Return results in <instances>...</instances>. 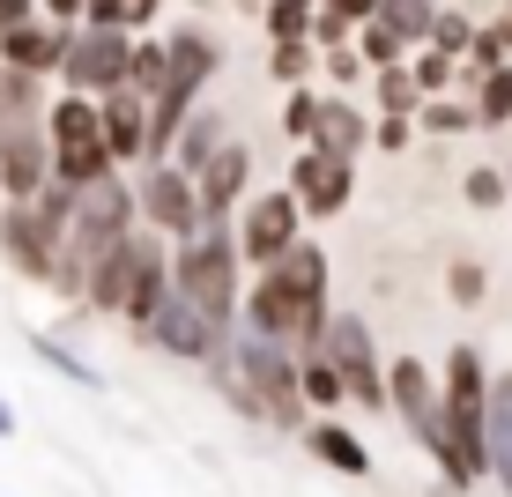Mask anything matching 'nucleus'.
<instances>
[{
    "label": "nucleus",
    "instance_id": "1",
    "mask_svg": "<svg viewBox=\"0 0 512 497\" xmlns=\"http://www.w3.org/2000/svg\"><path fill=\"white\" fill-rule=\"evenodd\" d=\"M327 245H305L297 238L290 253L275 260V268L253 275V290H245V327L260 334H282V342H297L305 357H320L327 349Z\"/></svg>",
    "mask_w": 512,
    "mask_h": 497
},
{
    "label": "nucleus",
    "instance_id": "2",
    "mask_svg": "<svg viewBox=\"0 0 512 497\" xmlns=\"http://www.w3.org/2000/svg\"><path fill=\"white\" fill-rule=\"evenodd\" d=\"M134 223H141V186L134 179H97V186H82V201H75V223H67V238H60V268H52V290L67 297V305H90V275H97V260L112 253L119 238H134Z\"/></svg>",
    "mask_w": 512,
    "mask_h": 497
},
{
    "label": "nucleus",
    "instance_id": "3",
    "mask_svg": "<svg viewBox=\"0 0 512 497\" xmlns=\"http://www.w3.org/2000/svg\"><path fill=\"white\" fill-rule=\"evenodd\" d=\"M171 275H179V290L216 319L223 334L245 319V245H238V216H216L201 223L193 238L171 245Z\"/></svg>",
    "mask_w": 512,
    "mask_h": 497
},
{
    "label": "nucleus",
    "instance_id": "4",
    "mask_svg": "<svg viewBox=\"0 0 512 497\" xmlns=\"http://www.w3.org/2000/svg\"><path fill=\"white\" fill-rule=\"evenodd\" d=\"M231 357H238V371H245V386L260 394V416H268L275 431H305V423H312V401H305V349L238 319Z\"/></svg>",
    "mask_w": 512,
    "mask_h": 497
},
{
    "label": "nucleus",
    "instance_id": "5",
    "mask_svg": "<svg viewBox=\"0 0 512 497\" xmlns=\"http://www.w3.org/2000/svg\"><path fill=\"white\" fill-rule=\"evenodd\" d=\"M446 431H453L446 490H475L490 475V371L468 342L446 349Z\"/></svg>",
    "mask_w": 512,
    "mask_h": 497
},
{
    "label": "nucleus",
    "instance_id": "6",
    "mask_svg": "<svg viewBox=\"0 0 512 497\" xmlns=\"http://www.w3.org/2000/svg\"><path fill=\"white\" fill-rule=\"evenodd\" d=\"M45 127H52V156H60V179L67 186H97V179H112V171H119L97 97L67 90L60 104H45Z\"/></svg>",
    "mask_w": 512,
    "mask_h": 497
},
{
    "label": "nucleus",
    "instance_id": "7",
    "mask_svg": "<svg viewBox=\"0 0 512 497\" xmlns=\"http://www.w3.org/2000/svg\"><path fill=\"white\" fill-rule=\"evenodd\" d=\"M305 223H312V216H305V201H297V186H260V193H245V208H238L245 268H275V260L305 238Z\"/></svg>",
    "mask_w": 512,
    "mask_h": 497
},
{
    "label": "nucleus",
    "instance_id": "8",
    "mask_svg": "<svg viewBox=\"0 0 512 497\" xmlns=\"http://www.w3.org/2000/svg\"><path fill=\"white\" fill-rule=\"evenodd\" d=\"M60 82H67V90H82V97L127 90V82H134V30L82 23L75 30V52H67V67H60Z\"/></svg>",
    "mask_w": 512,
    "mask_h": 497
},
{
    "label": "nucleus",
    "instance_id": "9",
    "mask_svg": "<svg viewBox=\"0 0 512 497\" xmlns=\"http://www.w3.org/2000/svg\"><path fill=\"white\" fill-rule=\"evenodd\" d=\"M141 223L164 230V238H193V230L208 223L201 208V179H193L186 164H171V156H156V164H141Z\"/></svg>",
    "mask_w": 512,
    "mask_h": 497
},
{
    "label": "nucleus",
    "instance_id": "10",
    "mask_svg": "<svg viewBox=\"0 0 512 497\" xmlns=\"http://www.w3.org/2000/svg\"><path fill=\"white\" fill-rule=\"evenodd\" d=\"M327 357L342 364V379H349V401H357L364 416H386V401H394V386H386L379 342H372V327H364L357 312H334V319H327Z\"/></svg>",
    "mask_w": 512,
    "mask_h": 497
},
{
    "label": "nucleus",
    "instance_id": "11",
    "mask_svg": "<svg viewBox=\"0 0 512 497\" xmlns=\"http://www.w3.org/2000/svg\"><path fill=\"white\" fill-rule=\"evenodd\" d=\"M52 179H60V156H52L45 112H30V119H15V127H0V186H8V201H38Z\"/></svg>",
    "mask_w": 512,
    "mask_h": 497
},
{
    "label": "nucleus",
    "instance_id": "12",
    "mask_svg": "<svg viewBox=\"0 0 512 497\" xmlns=\"http://www.w3.org/2000/svg\"><path fill=\"white\" fill-rule=\"evenodd\" d=\"M60 238H67V230L52 223L38 201H8V208H0V260H8L15 275L52 282V268H60Z\"/></svg>",
    "mask_w": 512,
    "mask_h": 497
},
{
    "label": "nucleus",
    "instance_id": "13",
    "mask_svg": "<svg viewBox=\"0 0 512 497\" xmlns=\"http://www.w3.org/2000/svg\"><path fill=\"white\" fill-rule=\"evenodd\" d=\"M290 186H297V201H305V216L327 223V216H342L349 193H357V156H334L320 141H305V156L290 164Z\"/></svg>",
    "mask_w": 512,
    "mask_h": 497
},
{
    "label": "nucleus",
    "instance_id": "14",
    "mask_svg": "<svg viewBox=\"0 0 512 497\" xmlns=\"http://www.w3.org/2000/svg\"><path fill=\"white\" fill-rule=\"evenodd\" d=\"M141 342H149V349H164V357H179V364H208V349H216V342H231V334H223L216 319L193 305L186 290H171V305L156 312L149 327H141Z\"/></svg>",
    "mask_w": 512,
    "mask_h": 497
},
{
    "label": "nucleus",
    "instance_id": "15",
    "mask_svg": "<svg viewBox=\"0 0 512 497\" xmlns=\"http://www.w3.org/2000/svg\"><path fill=\"white\" fill-rule=\"evenodd\" d=\"M75 30H82V23H60V15H38V23H8V30H0V60L30 67V75H60L67 52H75Z\"/></svg>",
    "mask_w": 512,
    "mask_h": 497
},
{
    "label": "nucleus",
    "instance_id": "16",
    "mask_svg": "<svg viewBox=\"0 0 512 497\" xmlns=\"http://www.w3.org/2000/svg\"><path fill=\"white\" fill-rule=\"evenodd\" d=\"M149 245H156V238H119L112 253L97 260V275H90V305H82V312H119V319H127L134 290H141V268H149Z\"/></svg>",
    "mask_w": 512,
    "mask_h": 497
},
{
    "label": "nucleus",
    "instance_id": "17",
    "mask_svg": "<svg viewBox=\"0 0 512 497\" xmlns=\"http://www.w3.org/2000/svg\"><path fill=\"white\" fill-rule=\"evenodd\" d=\"M104 104V134H112V156L119 164H149V119H156V104L134 90H112V97H97Z\"/></svg>",
    "mask_w": 512,
    "mask_h": 497
},
{
    "label": "nucleus",
    "instance_id": "18",
    "mask_svg": "<svg viewBox=\"0 0 512 497\" xmlns=\"http://www.w3.org/2000/svg\"><path fill=\"white\" fill-rule=\"evenodd\" d=\"M245 193H253V149H245V141H231V149L201 171V208H208V223H216V216H238Z\"/></svg>",
    "mask_w": 512,
    "mask_h": 497
},
{
    "label": "nucleus",
    "instance_id": "19",
    "mask_svg": "<svg viewBox=\"0 0 512 497\" xmlns=\"http://www.w3.org/2000/svg\"><path fill=\"white\" fill-rule=\"evenodd\" d=\"M297 438H305V453L320 460V468H334V475H357V483L372 475V453H364V438L349 431V423H334V416H312Z\"/></svg>",
    "mask_w": 512,
    "mask_h": 497
},
{
    "label": "nucleus",
    "instance_id": "20",
    "mask_svg": "<svg viewBox=\"0 0 512 497\" xmlns=\"http://www.w3.org/2000/svg\"><path fill=\"white\" fill-rule=\"evenodd\" d=\"M223 149H231V119H223L216 104H193L186 127H179V141H171V164H186L193 179H201V171L216 164Z\"/></svg>",
    "mask_w": 512,
    "mask_h": 497
},
{
    "label": "nucleus",
    "instance_id": "21",
    "mask_svg": "<svg viewBox=\"0 0 512 497\" xmlns=\"http://www.w3.org/2000/svg\"><path fill=\"white\" fill-rule=\"evenodd\" d=\"M312 141H320V149H334V156H364V149H372V119H364L349 97H327L320 134H312Z\"/></svg>",
    "mask_w": 512,
    "mask_h": 497
},
{
    "label": "nucleus",
    "instance_id": "22",
    "mask_svg": "<svg viewBox=\"0 0 512 497\" xmlns=\"http://www.w3.org/2000/svg\"><path fill=\"white\" fill-rule=\"evenodd\" d=\"M490 475L512 497V371L490 379Z\"/></svg>",
    "mask_w": 512,
    "mask_h": 497
},
{
    "label": "nucleus",
    "instance_id": "23",
    "mask_svg": "<svg viewBox=\"0 0 512 497\" xmlns=\"http://www.w3.org/2000/svg\"><path fill=\"white\" fill-rule=\"evenodd\" d=\"M30 357H38V364H52L67 386H82V394H104V371H97L90 357H82V349H67L60 334H45V327H38V334H30Z\"/></svg>",
    "mask_w": 512,
    "mask_h": 497
},
{
    "label": "nucleus",
    "instance_id": "24",
    "mask_svg": "<svg viewBox=\"0 0 512 497\" xmlns=\"http://www.w3.org/2000/svg\"><path fill=\"white\" fill-rule=\"evenodd\" d=\"M312 67H327V45L320 38H268V75L282 82V90L312 82Z\"/></svg>",
    "mask_w": 512,
    "mask_h": 497
},
{
    "label": "nucleus",
    "instance_id": "25",
    "mask_svg": "<svg viewBox=\"0 0 512 497\" xmlns=\"http://www.w3.org/2000/svg\"><path fill=\"white\" fill-rule=\"evenodd\" d=\"M379 8H386V0H320V23H312V38H320V45H349Z\"/></svg>",
    "mask_w": 512,
    "mask_h": 497
},
{
    "label": "nucleus",
    "instance_id": "26",
    "mask_svg": "<svg viewBox=\"0 0 512 497\" xmlns=\"http://www.w3.org/2000/svg\"><path fill=\"white\" fill-rule=\"evenodd\" d=\"M38 82H45V75H30V67L0 60V127H15V119L45 112V104H38Z\"/></svg>",
    "mask_w": 512,
    "mask_h": 497
},
{
    "label": "nucleus",
    "instance_id": "27",
    "mask_svg": "<svg viewBox=\"0 0 512 497\" xmlns=\"http://www.w3.org/2000/svg\"><path fill=\"white\" fill-rule=\"evenodd\" d=\"M305 401H312V416H334V408L349 401V379H342V364H334L327 349L305 357Z\"/></svg>",
    "mask_w": 512,
    "mask_h": 497
},
{
    "label": "nucleus",
    "instance_id": "28",
    "mask_svg": "<svg viewBox=\"0 0 512 497\" xmlns=\"http://www.w3.org/2000/svg\"><path fill=\"white\" fill-rule=\"evenodd\" d=\"M416 127L446 141V134H483V119H475V97H468V104H461V97H423Z\"/></svg>",
    "mask_w": 512,
    "mask_h": 497
},
{
    "label": "nucleus",
    "instance_id": "29",
    "mask_svg": "<svg viewBox=\"0 0 512 497\" xmlns=\"http://www.w3.org/2000/svg\"><path fill=\"white\" fill-rule=\"evenodd\" d=\"M475 119H483V134L490 127H512V60L490 67V75L475 82Z\"/></svg>",
    "mask_w": 512,
    "mask_h": 497
},
{
    "label": "nucleus",
    "instance_id": "30",
    "mask_svg": "<svg viewBox=\"0 0 512 497\" xmlns=\"http://www.w3.org/2000/svg\"><path fill=\"white\" fill-rule=\"evenodd\" d=\"M357 52H364V60H372V67H401V60H409V52H416V45H409V38H401V30H394V23H386V8H379V15H372V23H364V30H357Z\"/></svg>",
    "mask_w": 512,
    "mask_h": 497
},
{
    "label": "nucleus",
    "instance_id": "31",
    "mask_svg": "<svg viewBox=\"0 0 512 497\" xmlns=\"http://www.w3.org/2000/svg\"><path fill=\"white\" fill-rule=\"evenodd\" d=\"M320 112H327V97L312 90V82H297V90L282 97V134H290V141H312V134H320Z\"/></svg>",
    "mask_w": 512,
    "mask_h": 497
},
{
    "label": "nucleus",
    "instance_id": "32",
    "mask_svg": "<svg viewBox=\"0 0 512 497\" xmlns=\"http://www.w3.org/2000/svg\"><path fill=\"white\" fill-rule=\"evenodd\" d=\"M438 15H446V8H438V0H386V23H394L401 38H409V45H431Z\"/></svg>",
    "mask_w": 512,
    "mask_h": 497
},
{
    "label": "nucleus",
    "instance_id": "33",
    "mask_svg": "<svg viewBox=\"0 0 512 497\" xmlns=\"http://www.w3.org/2000/svg\"><path fill=\"white\" fill-rule=\"evenodd\" d=\"M379 112H423V82H416L409 60H401V67H379Z\"/></svg>",
    "mask_w": 512,
    "mask_h": 497
},
{
    "label": "nucleus",
    "instance_id": "34",
    "mask_svg": "<svg viewBox=\"0 0 512 497\" xmlns=\"http://www.w3.org/2000/svg\"><path fill=\"white\" fill-rule=\"evenodd\" d=\"M164 8V0H90V15L82 23H112V30H149V15Z\"/></svg>",
    "mask_w": 512,
    "mask_h": 497
},
{
    "label": "nucleus",
    "instance_id": "35",
    "mask_svg": "<svg viewBox=\"0 0 512 497\" xmlns=\"http://www.w3.org/2000/svg\"><path fill=\"white\" fill-rule=\"evenodd\" d=\"M461 193H468V208H505L512 201V179H505V164H475L461 179Z\"/></svg>",
    "mask_w": 512,
    "mask_h": 497
},
{
    "label": "nucleus",
    "instance_id": "36",
    "mask_svg": "<svg viewBox=\"0 0 512 497\" xmlns=\"http://www.w3.org/2000/svg\"><path fill=\"white\" fill-rule=\"evenodd\" d=\"M409 67H416L423 97H446V82H453V67H461V60H453L446 45H416V52H409Z\"/></svg>",
    "mask_w": 512,
    "mask_h": 497
},
{
    "label": "nucleus",
    "instance_id": "37",
    "mask_svg": "<svg viewBox=\"0 0 512 497\" xmlns=\"http://www.w3.org/2000/svg\"><path fill=\"white\" fill-rule=\"evenodd\" d=\"M446 290H453V305H483V297H490V268H483V260H453Z\"/></svg>",
    "mask_w": 512,
    "mask_h": 497
},
{
    "label": "nucleus",
    "instance_id": "38",
    "mask_svg": "<svg viewBox=\"0 0 512 497\" xmlns=\"http://www.w3.org/2000/svg\"><path fill=\"white\" fill-rule=\"evenodd\" d=\"M416 134H423V127H416V112H379V119H372V141H379L386 156H401Z\"/></svg>",
    "mask_w": 512,
    "mask_h": 497
},
{
    "label": "nucleus",
    "instance_id": "39",
    "mask_svg": "<svg viewBox=\"0 0 512 497\" xmlns=\"http://www.w3.org/2000/svg\"><path fill=\"white\" fill-rule=\"evenodd\" d=\"M364 75H379V67L364 60L357 45H327V82H334V90H349V82H364Z\"/></svg>",
    "mask_w": 512,
    "mask_h": 497
},
{
    "label": "nucleus",
    "instance_id": "40",
    "mask_svg": "<svg viewBox=\"0 0 512 497\" xmlns=\"http://www.w3.org/2000/svg\"><path fill=\"white\" fill-rule=\"evenodd\" d=\"M431 45H446L453 60H468V45H475V23H468L461 8H446V15H438V30H431Z\"/></svg>",
    "mask_w": 512,
    "mask_h": 497
},
{
    "label": "nucleus",
    "instance_id": "41",
    "mask_svg": "<svg viewBox=\"0 0 512 497\" xmlns=\"http://www.w3.org/2000/svg\"><path fill=\"white\" fill-rule=\"evenodd\" d=\"M38 15H45V0H0V30L8 23H38Z\"/></svg>",
    "mask_w": 512,
    "mask_h": 497
},
{
    "label": "nucleus",
    "instance_id": "42",
    "mask_svg": "<svg viewBox=\"0 0 512 497\" xmlns=\"http://www.w3.org/2000/svg\"><path fill=\"white\" fill-rule=\"evenodd\" d=\"M45 15H60V23H82V15H90V0H45Z\"/></svg>",
    "mask_w": 512,
    "mask_h": 497
},
{
    "label": "nucleus",
    "instance_id": "43",
    "mask_svg": "<svg viewBox=\"0 0 512 497\" xmlns=\"http://www.w3.org/2000/svg\"><path fill=\"white\" fill-rule=\"evenodd\" d=\"M0 438H15V401L0 394Z\"/></svg>",
    "mask_w": 512,
    "mask_h": 497
},
{
    "label": "nucleus",
    "instance_id": "44",
    "mask_svg": "<svg viewBox=\"0 0 512 497\" xmlns=\"http://www.w3.org/2000/svg\"><path fill=\"white\" fill-rule=\"evenodd\" d=\"M186 8H216V0H186Z\"/></svg>",
    "mask_w": 512,
    "mask_h": 497
},
{
    "label": "nucleus",
    "instance_id": "45",
    "mask_svg": "<svg viewBox=\"0 0 512 497\" xmlns=\"http://www.w3.org/2000/svg\"><path fill=\"white\" fill-rule=\"evenodd\" d=\"M0 208H8V186H0Z\"/></svg>",
    "mask_w": 512,
    "mask_h": 497
},
{
    "label": "nucleus",
    "instance_id": "46",
    "mask_svg": "<svg viewBox=\"0 0 512 497\" xmlns=\"http://www.w3.org/2000/svg\"><path fill=\"white\" fill-rule=\"evenodd\" d=\"M505 179H512V156H505Z\"/></svg>",
    "mask_w": 512,
    "mask_h": 497
}]
</instances>
